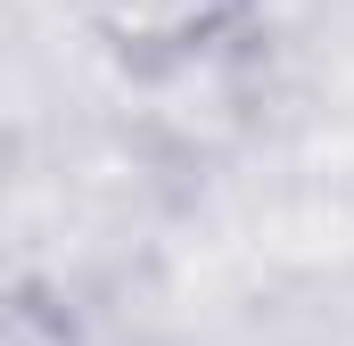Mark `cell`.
I'll list each match as a JSON object with an SVG mask.
<instances>
[{
  "mask_svg": "<svg viewBox=\"0 0 354 346\" xmlns=\"http://www.w3.org/2000/svg\"><path fill=\"white\" fill-rule=\"evenodd\" d=\"M264 0H83V33L132 83H198L248 33Z\"/></svg>",
  "mask_w": 354,
  "mask_h": 346,
  "instance_id": "1",
  "label": "cell"
}]
</instances>
